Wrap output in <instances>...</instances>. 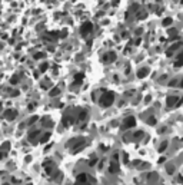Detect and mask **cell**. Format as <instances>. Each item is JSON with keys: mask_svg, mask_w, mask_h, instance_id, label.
<instances>
[{"mask_svg": "<svg viewBox=\"0 0 183 185\" xmlns=\"http://www.w3.org/2000/svg\"><path fill=\"white\" fill-rule=\"evenodd\" d=\"M147 124H149V125H154V124H156V119H154L153 116H150V118L147 119Z\"/></svg>", "mask_w": 183, "mask_h": 185, "instance_id": "obj_17", "label": "cell"}, {"mask_svg": "<svg viewBox=\"0 0 183 185\" xmlns=\"http://www.w3.org/2000/svg\"><path fill=\"white\" fill-rule=\"evenodd\" d=\"M169 35H176V29H170L169 30Z\"/></svg>", "mask_w": 183, "mask_h": 185, "instance_id": "obj_23", "label": "cell"}, {"mask_svg": "<svg viewBox=\"0 0 183 185\" xmlns=\"http://www.w3.org/2000/svg\"><path fill=\"white\" fill-rule=\"evenodd\" d=\"M172 23H173V20H172L170 17H166V19L163 20V26H170Z\"/></svg>", "mask_w": 183, "mask_h": 185, "instance_id": "obj_13", "label": "cell"}, {"mask_svg": "<svg viewBox=\"0 0 183 185\" xmlns=\"http://www.w3.org/2000/svg\"><path fill=\"white\" fill-rule=\"evenodd\" d=\"M142 135H143V132H136V134H135V138L137 139V138H140Z\"/></svg>", "mask_w": 183, "mask_h": 185, "instance_id": "obj_22", "label": "cell"}, {"mask_svg": "<svg viewBox=\"0 0 183 185\" xmlns=\"http://www.w3.org/2000/svg\"><path fill=\"white\" fill-rule=\"evenodd\" d=\"M29 185H32V184H29Z\"/></svg>", "mask_w": 183, "mask_h": 185, "instance_id": "obj_31", "label": "cell"}, {"mask_svg": "<svg viewBox=\"0 0 183 185\" xmlns=\"http://www.w3.org/2000/svg\"><path fill=\"white\" fill-rule=\"evenodd\" d=\"M135 125H136V119H135L133 116H127V118L125 119V122H123V128H125V129L133 128Z\"/></svg>", "mask_w": 183, "mask_h": 185, "instance_id": "obj_2", "label": "cell"}, {"mask_svg": "<svg viewBox=\"0 0 183 185\" xmlns=\"http://www.w3.org/2000/svg\"><path fill=\"white\" fill-rule=\"evenodd\" d=\"M49 138H50V134H49V132H46V134H44V135L42 136V139H40V142H42V144H44L46 141H49Z\"/></svg>", "mask_w": 183, "mask_h": 185, "instance_id": "obj_12", "label": "cell"}, {"mask_svg": "<svg viewBox=\"0 0 183 185\" xmlns=\"http://www.w3.org/2000/svg\"><path fill=\"white\" fill-rule=\"evenodd\" d=\"M174 65H176V66H182V65H183V50L176 56V62H174Z\"/></svg>", "mask_w": 183, "mask_h": 185, "instance_id": "obj_9", "label": "cell"}, {"mask_svg": "<svg viewBox=\"0 0 183 185\" xmlns=\"http://www.w3.org/2000/svg\"><path fill=\"white\" fill-rule=\"evenodd\" d=\"M86 116H87L86 111H82V114H79V121H83V119H86Z\"/></svg>", "mask_w": 183, "mask_h": 185, "instance_id": "obj_15", "label": "cell"}, {"mask_svg": "<svg viewBox=\"0 0 183 185\" xmlns=\"http://www.w3.org/2000/svg\"><path fill=\"white\" fill-rule=\"evenodd\" d=\"M74 185H90V182L87 181V182H76Z\"/></svg>", "mask_w": 183, "mask_h": 185, "instance_id": "obj_21", "label": "cell"}, {"mask_svg": "<svg viewBox=\"0 0 183 185\" xmlns=\"http://www.w3.org/2000/svg\"><path fill=\"white\" fill-rule=\"evenodd\" d=\"M177 102H179L177 96H169L167 101H166V105L167 106H174V105H177Z\"/></svg>", "mask_w": 183, "mask_h": 185, "instance_id": "obj_8", "label": "cell"}, {"mask_svg": "<svg viewBox=\"0 0 183 185\" xmlns=\"http://www.w3.org/2000/svg\"><path fill=\"white\" fill-rule=\"evenodd\" d=\"M147 75H149V67H140L137 70V77H140V79L146 77Z\"/></svg>", "mask_w": 183, "mask_h": 185, "instance_id": "obj_7", "label": "cell"}, {"mask_svg": "<svg viewBox=\"0 0 183 185\" xmlns=\"http://www.w3.org/2000/svg\"><path fill=\"white\" fill-rule=\"evenodd\" d=\"M117 171H119L117 164H116V162H112V164H110V168H109V172H110V174H116Z\"/></svg>", "mask_w": 183, "mask_h": 185, "instance_id": "obj_10", "label": "cell"}, {"mask_svg": "<svg viewBox=\"0 0 183 185\" xmlns=\"http://www.w3.org/2000/svg\"><path fill=\"white\" fill-rule=\"evenodd\" d=\"M16 116H17V112H16V111L9 109V111H6V112H5V118H6V119H9V121H13Z\"/></svg>", "mask_w": 183, "mask_h": 185, "instance_id": "obj_6", "label": "cell"}, {"mask_svg": "<svg viewBox=\"0 0 183 185\" xmlns=\"http://www.w3.org/2000/svg\"><path fill=\"white\" fill-rule=\"evenodd\" d=\"M59 89H53V90H50V96H56V95H59Z\"/></svg>", "mask_w": 183, "mask_h": 185, "instance_id": "obj_16", "label": "cell"}, {"mask_svg": "<svg viewBox=\"0 0 183 185\" xmlns=\"http://www.w3.org/2000/svg\"><path fill=\"white\" fill-rule=\"evenodd\" d=\"M37 135H39V131H36V132H32V134H30V136H29V139L33 142V141L36 139V136H37Z\"/></svg>", "mask_w": 183, "mask_h": 185, "instance_id": "obj_14", "label": "cell"}, {"mask_svg": "<svg viewBox=\"0 0 183 185\" xmlns=\"http://www.w3.org/2000/svg\"><path fill=\"white\" fill-rule=\"evenodd\" d=\"M2 149H3V151H7V149H9V142H5V144L2 145Z\"/></svg>", "mask_w": 183, "mask_h": 185, "instance_id": "obj_19", "label": "cell"}, {"mask_svg": "<svg viewBox=\"0 0 183 185\" xmlns=\"http://www.w3.org/2000/svg\"><path fill=\"white\" fill-rule=\"evenodd\" d=\"M182 3H183V0H182Z\"/></svg>", "mask_w": 183, "mask_h": 185, "instance_id": "obj_30", "label": "cell"}, {"mask_svg": "<svg viewBox=\"0 0 183 185\" xmlns=\"http://www.w3.org/2000/svg\"><path fill=\"white\" fill-rule=\"evenodd\" d=\"M46 69H47V63H43V65L40 66V70H42V72H44Z\"/></svg>", "mask_w": 183, "mask_h": 185, "instance_id": "obj_20", "label": "cell"}, {"mask_svg": "<svg viewBox=\"0 0 183 185\" xmlns=\"http://www.w3.org/2000/svg\"><path fill=\"white\" fill-rule=\"evenodd\" d=\"M180 86H182V87H183V80H182V83H180Z\"/></svg>", "mask_w": 183, "mask_h": 185, "instance_id": "obj_29", "label": "cell"}, {"mask_svg": "<svg viewBox=\"0 0 183 185\" xmlns=\"http://www.w3.org/2000/svg\"><path fill=\"white\" fill-rule=\"evenodd\" d=\"M166 146H167V142H162V145H160L159 151H164V149H166Z\"/></svg>", "mask_w": 183, "mask_h": 185, "instance_id": "obj_18", "label": "cell"}, {"mask_svg": "<svg viewBox=\"0 0 183 185\" xmlns=\"http://www.w3.org/2000/svg\"><path fill=\"white\" fill-rule=\"evenodd\" d=\"M43 56H44V55H43V53H37V55H36V56H34V57H43Z\"/></svg>", "mask_w": 183, "mask_h": 185, "instance_id": "obj_26", "label": "cell"}, {"mask_svg": "<svg viewBox=\"0 0 183 185\" xmlns=\"http://www.w3.org/2000/svg\"><path fill=\"white\" fill-rule=\"evenodd\" d=\"M179 179H180V181H182V182H183V174H182V175H180V176H179Z\"/></svg>", "mask_w": 183, "mask_h": 185, "instance_id": "obj_28", "label": "cell"}, {"mask_svg": "<svg viewBox=\"0 0 183 185\" xmlns=\"http://www.w3.org/2000/svg\"><path fill=\"white\" fill-rule=\"evenodd\" d=\"M182 45H183L182 42H177V43L172 45V46H170V49H169V50L166 52V55H167V56H172V55H173V52H176V50H177V49H179V47H180Z\"/></svg>", "mask_w": 183, "mask_h": 185, "instance_id": "obj_4", "label": "cell"}, {"mask_svg": "<svg viewBox=\"0 0 183 185\" xmlns=\"http://www.w3.org/2000/svg\"><path fill=\"white\" fill-rule=\"evenodd\" d=\"M95 164H96V159H91V161L89 162V165H95Z\"/></svg>", "mask_w": 183, "mask_h": 185, "instance_id": "obj_25", "label": "cell"}, {"mask_svg": "<svg viewBox=\"0 0 183 185\" xmlns=\"http://www.w3.org/2000/svg\"><path fill=\"white\" fill-rule=\"evenodd\" d=\"M91 29H93L91 23H84V25H82V27H80V33H82V35H87L89 32H91Z\"/></svg>", "mask_w": 183, "mask_h": 185, "instance_id": "obj_3", "label": "cell"}, {"mask_svg": "<svg viewBox=\"0 0 183 185\" xmlns=\"http://www.w3.org/2000/svg\"><path fill=\"white\" fill-rule=\"evenodd\" d=\"M76 182H87V175L86 174H80L76 179Z\"/></svg>", "mask_w": 183, "mask_h": 185, "instance_id": "obj_11", "label": "cell"}, {"mask_svg": "<svg viewBox=\"0 0 183 185\" xmlns=\"http://www.w3.org/2000/svg\"><path fill=\"white\" fill-rule=\"evenodd\" d=\"M113 101H115V95L112 94V92H106V94H103L102 98H100V105L107 108V106H110L113 104Z\"/></svg>", "mask_w": 183, "mask_h": 185, "instance_id": "obj_1", "label": "cell"}, {"mask_svg": "<svg viewBox=\"0 0 183 185\" xmlns=\"http://www.w3.org/2000/svg\"><path fill=\"white\" fill-rule=\"evenodd\" d=\"M116 59V53H113V52H109V53H106L105 56H103V62H106V63H110V62H113Z\"/></svg>", "mask_w": 183, "mask_h": 185, "instance_id": "obj_5", "label": "cell"}, {"mask_svg": "<svg viewBox=\"0 0 183 185\" xmlns=\"http://www.w3.org/2000/svg\"><path fill=\"white\" fill-rule=\"evenodd\" d=\"M5 158V152H0V159H3Z\"/></svg>", "mask_w": 183, "mask_h": 185, "instance_id": "obj_27", "label": "cell"}, {"mask_svg": "<svg viewBox=\"0 0 183 185\" xmlns=\"http://www.w3.org/2000/svg\"><path fill=\"white\" fill-rule=\"evenodd\" d=\"M173 169H174L173 166H169V168H167V172H169V174H173Z\"/></svg>", "mask_w": 183, "mask_h": 185, "instance_id": "obj_24", "label": "cell"}]
</instances>
